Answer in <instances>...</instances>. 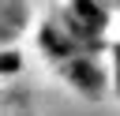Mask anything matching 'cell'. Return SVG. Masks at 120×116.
<instances>
[{
	"instance_id": "6da1fadb",
	"label": "cell",
	"mask_w": 120,
	"mask_h": 116,
	"mask_svg": "<svg viewBox=\"0 0 120 116\" xmlns=\"http://www.w3.org/2000/svg\"><path fill=\"white\" fill-rule=\"evenodd\" d=\"M56 71H60L82 97H105V94H109V64H105V56L75 52V56L60 60Z\"/></svg>"
},
{
	"instance_id": "7a4b0ae2",
	"label": "cell",
	"mask_w": 120,
	"mask_h": 116,
	"mask_svg": "<svg viewBox=\"0 0 120 116\" xmlns=\"http://www.w3.org/2000/svg\"><path fill=\"white\" fill-rule=\"evenodd\" d=\"M19 71H22V56L15 49H0V82L11 79V75H19Z\"/></svg>"
},
{
	"instance_id": "3957f363",
	"label": "cell",
	"mask_w": 120,
	"mask_h": 116,
	"mask_svg": "<svg viewBox=\"0 0 120 116\" xmlns=\"http://www.w3.org/2000/svg\"><path fill=\"white\" fill-rule=\"evenodd\" d=\"M8 116H15V112H8Z\"/></svg>"
}]
</instances>
